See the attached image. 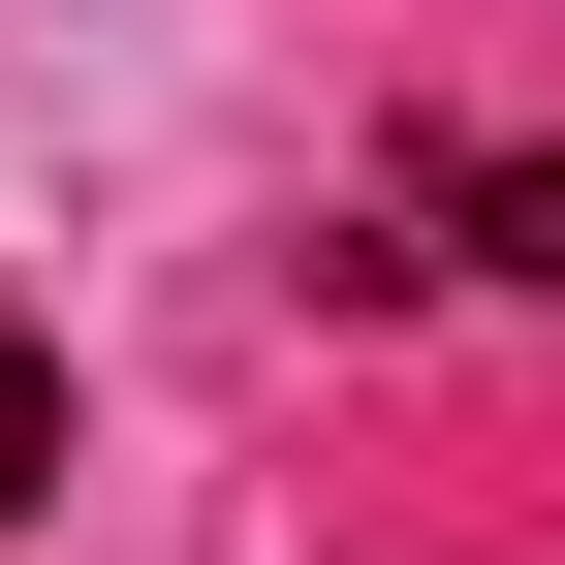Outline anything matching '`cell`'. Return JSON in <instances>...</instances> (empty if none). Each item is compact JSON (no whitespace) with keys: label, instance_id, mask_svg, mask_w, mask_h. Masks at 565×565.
Segmentation results:
<instances>
[{"label":"cell","instance_id":"obj_1","mask_svg":"<svg viewBox=\"0 0 565 565\" xmlns=\"http://www.w3.org/2000/svg\"><path fill=\"white\" fill-rule=\"evenodd\" d=\"M408 221H440V282H565V158H440Z\"/></svg>","mask_w":565,"mask_h":565},{"label":"cell","instance_id":"obj_2","mask_svg":"<svg viewBox=\"0 0 565 565\" xmlns=\"http://www.w3.org/2000/svg\"><path fill=\"white\" fill-rule=\"evenodd\" d=\"M32 503H63V315L0 282V534H32Z\"/></svg>","mask_w":565,"mask_h":565}]
</instances>
